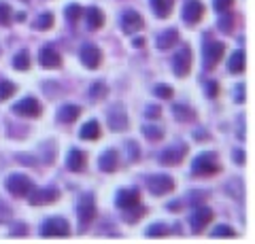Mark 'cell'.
<instances>
[{
	"instance_id": "cell-1",
	"label": "cell",
	"mask_w": 255,
	"mask_h": 244,
	"mask_svg": "<svg viewBox=\"0 0 255 244\" xmlns=\"http://www.w3.org/2000/svg\"><path fill=\"white\" fill-rule=\"evenodd\" d=\"M219 170H221L219 157H217V153H213V151L200 153L194 160V163H191V172H194L196 176H213V174H217Z\"/></svg>"
},
{
	"instance_id": "cell-2",
	"label": "cell",
	"mask_w": 255,
	"mask_h": 244,
	"mask_svg": "<svg viewBox=\"0 0 255 244\" xmlns=\"http://www.w3.org/2000/svg\"><path fill=\"white\" fill-rule=\"evenodd\" d=\"M4 189L15 198H28V193L34 189V183L26 174H9L4 180Z\"/></svg>"
},
{
	"instance_id": "cell-3",
	"label": "cell",
	"mask_w": 255,
	"mask_h": 244,
	"mask_svg": "<svg viewBox=\"0 0 255 244\" xmlns=\"http://www.w3.org/2000/svg\"><path fill=\"white\" fill-rule=\"evenodd\" d=\"M41 236L43 238H66L70 236V225L64 217H49L41 225Z\"/></svg>"
},
{
	"instance_id": "cell-4",
	"label": "cell",
	"mask_w": 255,
	"mask_h": 244,
	"mask_svg": "<svg viewBox=\"0 0 255 244\" xmlns=\"http://www.w3.org/2000/svg\"><path fill=\"white\" fill-rule=\"evenodd\" d=\"M77 212H79V223H81V230H87L94 219H96V200L92 193H83L77 202Z\"/></svg>"
},
{
	"instance_id": "cell-5",
	"label": "cell",
	"mask_w": 255,
	"mask_h": 244,
	"mask_svg": "<svg viewBox=\"0 0 255 244\" xmlns=\"http://www.w3.org/2000/svg\"><path fill=\"white\" fill-rule=\"evenodd\" d=\"M223 53H226V45L219 41H209L202 47V60H204V68L206 70H215L217 64L221 62Z\"/></svg>"
},
{
	"instance_id": "cell-6",
	"label": "cell",
	"mask_w": 255,
	"mask_h": 244,
	"mask_svg": "<svg viewBox=\"0 0 255 244\" xmlns=\"http://www.w3.org/2000/svg\"><path fill=\"white\" fill-rule=\"evenodd\" d=\"M107 121H109V128L113 132H124L128 130L130 125V119H128V113L122 102H115L113 106L109 108V115H107Z\"/></svg>"
},
{
	"instance_id": "cell-7",
	"label": "cell",
	"mask_w": 255,
	"mask_h": 244,
	"mask_svg": "<svg viewBox=\"0 0 255 244\" xmlns=\"http://www.w3.org/2000/svg\"><path fill=\"white\" fill-rule=\"evenodd\" d=\"M185 155H187V145L185 143L166 147L164 151L159 153V163H162V166H179V163L185 160Z\"/></svg>"
},
{
	"instance_id": "cell-8",
	"label": "cell",
	"mask_w": 255,
	"mask_h": 244,
	"mask_svg": "<svg viewBox=\"0 0 255 244\" xmlns=\"http://www.w3.org/2000/svg\"><path fill=\"white\" fill-rule=\"evenodd\" d=\"M13 113L19 115V117H28V119H36V117H41L43 106H41V102H38L36 98L28 96V98L19 100L17 104L13 106Z\"/></svg>"
},
{
	"instance_id": "cell-9",
	"label": "cell",
	"mask_w": 255,
	"mask_h": 244,
	"mask_svg": "<svg viewBox=\"0 0 255 244\" xmlns=\"http://www.w3.org/2000/svg\"><path fill=\"white\" fill-rule=\"evenodd\" d=\"M147 189L153 195H166L174 189V180L168 174H151L147 178Z\"/></svg>"
},
{
	"instance_id": "cell-10",
	"label": "cell",
	"mask_w": 255,
	"mask_h": 244,
	"mask_svg": "<svg viewBox=\"0 0 255 244\" xmlns=\"http://www.w3.org/2000/svg\"><path fill=\"white\" fill-rule=\"evenodd\" d=\"M213 219H215V212L211 208H196L194 210V215L189 217V225H191V230H194V234H202L206 227H209L213 223Z\"/></svg>"
},
{
	"instance_id": "cell-11",
	"label": "cell",
	"mask_w": 255,
	"mask_h": 244,
	"mask_svg": "<svg viewBox=\"0 0 255 244\" xmlns=\"http://www.w3.org/2000/svg\"><path fill=\"white\" fill-rule=\"evenodd\" d=\"M189 70H191V49H189V45H183L179 49V53L174 56L172 73L177 75L179 79H183V77L189 75Z\"/></svg>"
},
{
	"instance_id": "cell-12",
	"label": "cell",
	"mask_w": 255,
	"mask_h": 244,
	"mask_svg": "<svg viewBox=\"0 0 255 244\" xmlns=\"http://www.w3.org/2000/svg\"><path fill=\"white\" fill-rule=\"evenodd\" d=\"M79 58H81L83 66L90 68V70H96V68L102 64V51L96 45H92V43H85L81 47V51H79Z\"/></svg>"
},
{
	"instance_id": "cell-13",
	"label": "cell",
	"mask_w": 255,
	"mask_h": 244,
	"mask_svg": "<svg viewBox=\"0 0 255 244\" xmlns=\"http://www.w3.org/2000/svg\"><path fill=\"white\" fill-rule=\"evenodd\" d=\"M60 191L58 189H32L28 193V200L32 206H47V204L58 202Z\"/></svg>"
},
{
	"instance_id": "cell-14",
	"label": "cell",
	"mask_w": 255,
	"mask_h": 244,
	"mask_svg": "<svg viewBox=\"0 0 255 244\" xmlns=\"http://www.w3.org/2000/svg\"><path fill=\"white\" fill-rule=\"evenodd\" d=\"M202 17H204V4L200 0H187L185 6H183V21L189 23V26H196Z\"/></svg>"
},
{
	"instance_id": "cell-15",
	"label": "cell",
	"mask_w": 255,
	"mask_h": 244,
	"mask_svg": "<svg viewBox=\"0 0 255 244\" xmlns=\"http://www.w3.org/2000/svg\"><path fill=\"white\" fill-rule=\"evenodd\" d=\"M122 28H124L126 34H134V32H138V30L145 28V19H142L134 9H128L122 13Z\"/></svg>"
},
{
	"instance_id": "cell-16",
	"label": "cell",
	"mask_w": 255,
	"mask_h": 244,
	"mask_svg": "<svg viewBox=\"0 0 255 244\" xmlns=\"http://www.w3.org/2000/svg\"><path fill=\"white\" fill-rule=\"evenodd\" d=\"M38 64H41L43 68H60L62 66V56L58 51H55L53 45H45L41 51H38Z\"/></svg>"
},
{
	"instance_id": "cell-17",
	"label": "cell",
	"mask_w": 255,
	"mask_h": 244,
	"mask_svg": "<svg viewBox=\"0 0 255 244\" xmlns=\"http://www.w3.org/2000/svg\"><path fill=\"white\" fill-rule=\"evenodd\" d=\"M138 202H140V193H138V189H119V191H117L115 204H117V206L122 208V210L136 206Z\"/></svg>"
},
{
	"instance_id": "cell-18",
	"label": "cell",
	"mask_w": 255,
	"mask_h": 244,
	"mask_svg": "<svg viewBox=\"0 0 255 244\" xmlns=\"http://www.w3.org/2000/svg\"><path fill=\"white\" fill-rule=\"evenodd\" d=\"M87 163V155L81 151V149H70L66 155V168L70 172H83Z\"/></svg>"
},
{
	"instance_id": "cell-19",
	"label": "cell",
	"mask_w": 255,
	"mask_h": 244,
	"mask_svg": "<svg viewBox=\"0 0 255 244\" xmlns=\"http://www.w3.org/2000/svg\"><path fill=\"white\" fill-rule=\"evenodd\" d=\"M117 163H119L117 151H115V149H107V151L100 155V160H98V168L102 172H107V174H111V172L117 170Z\"/></svg>"
},
{
	"instance_id": "cell-20",
	"label": "cell",
	"mask_w": 255,
	"mask_h": 244,
	"mask_svg": "<svg viewBox=\"0 0 255 244\" xmlns=\"http://www.w3.org/2000/svg\"><path fill=\"white\" fill-rule=\"evenodd\" d=\"M79 117H81V106H77V104H64L58 111L60 123H75Z\"/></svg>"
},
{
	"instance_id": "cell-21",
	"label": "cell",
	"mask_w": 255,
	"mask_h": 244,
	"mask_svg": "<svg viewBox=\"0 0 255 244\" xmlns=\"http://www.w3.org/2000/svg\"><path fill=\"white\" fill-rule=\"evenodd\" d=\"M179 43V30L177 28H168L157 36V49H170Z\"/></svg>"
},
{
	"instance_id": "cell-22",
	"label": "cell",
	"mask_w": 255,
	"mask_h": 244,
	"mask_svg": "<svg viewBox=\"0 0 255 244\" xmlns=\"http://www.w3.org/2000/svg\"><path fill=\"white\" fill-rule=\"evenodd\" d=\"M245 66H247V62H245V53L238 49L234 51L232 56H230V62H228V70L232 75H243L245 73Z\"/></svg>"
},
{
	"instance_id": "cell-23",
	"label": "cell",
	"mask_w": 255,
	"mask_h": 244,
	"mask_svg": "<svg viewBox=\"0 0 255 244\" xmlns=\"http://www.w3.org/2000/svg\"><path fill=\"white\" fill-rule=\"evenodd\" d=\"M172 4H174V0H151V9H153V13L157 15V17H170V13H172Z\"/></svg>"
},
{
	"instance_id": "cell-24",
	"label": "cell",
	"mask_w": 255,
	"mask_h": 244,
	"mask_svg": "<svg viewBox=\"0 0 255 244\" xmlns=\"http://www.w3.org/2000/svg\"><path fill=\"white\" fill-rule=\"evenodd\" d=\"M100 123L96 121V119H92V121H87L83 128H81V132H79V136H81L83 140H98L100 138Z\"/></svg>"
},
{
	"instance_id": "cell-25",
	"label": "cell",
	"mask_w": 255,
	"mask_h": 244,
	"mask_svg": "<svg viewBox=\"0 0 255 244\" xmlns=\"http://www.w3.org/2000/svg\"><path fill=\"white\" fill-rule=\"evenodd\" d=\"M102 26H105V13H102L98 6H92V9L87 11V28L100 30Z\"/></svg>"
},
{
	"instance_id": "cell-26",
	"label": "cell",
	"mask_w": 255,
	"mask_h": 244,
	"mask_svg": "<svg viewBox=\"0 0 255 244\" xmlns=\"http://www.w3.org/2000/svg\"><path fill=\"white\" fill-rule=\"evenodd\" d=\"M172 111H174V117H177L179 121H194L196 119V111L189 108L187 104H174Z\"/></svg>"
},
{
	"instance_id": "cell-27",
	"label": "cell",
	"mask_w": 255,
	"mask_h": 244,
	"mask_svg": "<svg viewBox=\"0 0 255 244\" xmlns=\"http://www.w3.org/2000/svg\"><path fill=\"white\" fill-rule=\"evenodd\" d=\"M124 212H126V215H124L126 223H136V221H140V219L147 215V208H142V206H138V204H136V206H132V208H126Z\"/></svg>"
},
{
	"instance_id": "cell-28",
	"label": "cell",
	"mask_w": 255,
	"mask_h": 244,
	"mask_svg": "<svg viewBox=\"0 0 255 244\" xmlns=\"http://www.w3.org/2000/svg\"><path fill=\"white\" fill-rule=\"evenodd\" d=\"M142 136H145L147 140H151V143H157V140H162L164 138V130L159 128V125H142Z\"/></svg>"
},
{
	"instance_id": "cell-29",
	"label": "cell",
	"mask_w": 255,
	"mask_h": 244,
	"mask_svg": "<svg viewBox=\"0 0 255 244\" xmlns=\"http://www.w3.org/2000/svg\"><path fill=\"white\" fill-rule=\"evenodd\" d=\"M13 68H15V70H21V73L30 68V53H28L26 49H21V51L15 53V58H13Z\"/></svg>"
},
{
	"instance_id": "cell-30",
	"label": "cell",
	"mask_w": 255,
	"mask_h": 244,
	"mask_svg": "<svg viewBox=\"0 0 255 244\" xmlns=\"http://www.w3.org/2000/svg\"><path fill=\"white\" fill-rule=\"evenodd\" d=\"M217 28L221 30L223 34H230V32L234 30V15L228 13V11H223L221 17H219V21H217Z\"/></svg>"
},
{
	"instance_id": "cell-31",
	"label": "cell",
	"mask_w": 255,
	"mask_h": 244,
	"mask_svg": "<svg viewBox=\"0 0 255 244\" xmlns=\"http://www.w3.org/2000/svg\"><path fill=\"white\" fill-rule=\"evenodd\" d=\"M53 15L51 13H41L36 17V21H34V30H41V32H45V30H51L53 28Z\"/></svg>"
},
{
	"instance_id": "cell-32",
	"label": "cell",
	"mask_w": 255,
	"mask_h": 244,
	"mask_svg": "<svg viewBox=\"0 0 255 244\" xmlns=\"http://www.w3.org/2000/svg\"><path fill=\"white\" fill-rule=\"evenodd\" d=\"M15 91H17V85L15 83L6 81V79L0 81V102H4V100H9L11 96H15Z\"/></svg>"
},
{
	"instance_id": "cell-33",
	"label": "cell",
	"mask_w": 255,
	"mask_h": 244,
	"mask_svg": "<svg viewBox=\"0 0 255 244\" xmlns=\"http://www.w3.org/2000/svg\"><path fill=\"white\" fill-rule=\"evenodd\" d=\"M64 15H66V19H68V23H75L81 19V15H83V6L81 4H68L66 6V11H64Z\"/></svg>"
},
{
	"instance_id": "cell-34",
	"label": "cell",
	"mask_w": 255,
	"mask_h": 244,
	"mask_svg": "<svg viewBox=\"0 0 255 244\" xmlns=\"http://www.w3.org/2000/svg\"><path fill=\"white\" fill-rule=\"evenodd\" d=\"M149 238H162V236H168V225H164V223H153V225H149L147 227V232H145Z\"/></svg>"
},
{
	"instance_id": "cell-35",
	"label": "cell",
	"mask_w": 255,
	"mask_h": 244,
	"mask_svg": "<svg viewBox=\"0 0 255 244\" xmlns=\"http://www.w3.org/2000/svg\"><path fill=\"white\" fill-rule=\"evenodd\" d=\"M109 93V87L102 81H96L92 87H90V96H92V100H102Z\"/></svg>"
},
{
	"instance_id": "cell-36",
	"label": "cell",
	"mask_w": 255,
	"mask_h": 244,
	"mask_svg": "<svg viewBox=\"0 0 255 244\" xmlns=\"http://www.w3.org/2000/svg\"><path fill=\"white\" fill-rule=\"evenodd\" d=\"M211 236H215V238H234L236 232L230 225H217V227H213Z\"/></svg>"
},
{
	"instance_id": "cell-37",
	"label": "cell",
	"mask_w": 255,
	"mask_h": 244,
	"mask_svg": "<svg viewBox=\"0 0 255 244\" xmlns=\"http://www.w3.org/2000/svg\"><path fill=\"white\" fill-rule=\"evenodd\" d=\"M11 15H13V9L9 6V2H2V0H0V26H9Z\"/></svg>"
},
{
	"instance_id": "cell-38",
	"label": "cell",
	"mask_w": 255,
	"mask_h": 244,
	"mask_svg": "<svg viewBox=\"0 0 255 244\" xmlns=\"http://www.w3.org/2000/svg\"><path fill=\"white\" fill-rule=\"evenodd\" d=\"M226 189H228V191H234V198H236V200L243 198V183H241V178L230 180V183L226 185Z\"/></svg>"
},
{
	"instance_id": "cell-39",
	"label": "cell",
	"mask_w": 255,
	"mask_h": 244,
	"mask_svg": "<svg viewBox=\"0 0 255 244\" xmlns=\"http://www.w3.org/2000/svg\"><path fill=\"white\" fill-rule=\"evenodd\" d=\"M155 96L162 98V100H170L174 96V91H172L170 85H157V87H155Z\"/></svg>"
},
{
	"instance_id": "cell-40",
	"label": "cell",
	"mask_w": 255,
	"mask_h": 244,
	"mask_svg": "<svg viewBox=\"0 0 255 244\" xmlns=\"http://www.w3.org/2000/svg\"><path fill=\"white\" fill-rule=\"evenodd\" d=\"M234 4V0H213V9L217 13H223V11H230Z\"/></svg>"
},
{
	"instance_id": "cell-41",
	"label": "cell",
	"mask_w": 255,
	"mask_h": 244,
	"mask_svg": "<svg viewBox=\"0 0 255 244\" xmlns=\"http://www.w3.org/2000/svg\"><path fill=\"white\" fill-rule=\"evenodd\" d=\"M11 215H13V210L9 208V204H4L2 200H0V223H9Z\"/></svg>"
},
{
	"instance_id": "cell-42",
	"label": "cell",
	"mask_w": 255,
	"mask_h": 244,
	"mask_svg": "<svg viewBox=\"0 0 255 244\" xmlns=\"http://www.w3.org/2000/svg\"><path fill=\"white\" fill-rule=\"evenodd\" d=\"M142 115H145L147 119H157V117L162 115V108L155 106V104H147V106H145V111H142Z\"/></svg>"
},
{
	"instance_id": "cell-43",
	"label": "cell",
	"mask_w": 255,
	"mask_h": 244,
	"mask_svg": "<svg viewBox=\"0 0 255 244\" xmlns=\"http://www.w3.org/2000/svg\"><path fill=\"white\" fill-rule=\"evenodd\" d=\"M126 151H130V153H132L130 157H128V160H130V162H134V160H138V145H136V143H134V140H130V143H128V145H126Z\"/></svg>"
},
{
	"instance_id": "cell-44",
	"label": "cell",
	"mask_w": 255,
	"mask_h": 244,
	"mask_svg": "<svg viewBox=\"0 0 255 244\" xmlns=\"http://www.w3.org/2000/svg\"><path fill=\"white\" fill-rule=\"evenodd\" d=\"M217 93H219V85H217V83H215V81H209V83H206V96H209V98H215Z\"/></svg>"
},
{
	"instance_id": "cell-45",
	"label": "cell",
	"mask_w": 255,
	"mask_h": 244,
	"mask_svg": "<svg viewBox=\"0 0 255 244\" xmlns=\"http://www.w3.org/2000/svg\"><path fill=\"white\" fill-rule=\"evenodd\" d=\"M13 236H28V225L26 223H17L13 227V232H11Z\"/></svg>"
},
{
	"instance_id": "cell-46",
	"label": "cell",
	"mask_w": 255,
	"mask_h": 244,
	"mask_svg": "<svg viewBox=\"0 0 255 244\" xmlns=\"http://www.w3.org/2000/svg\"><path fill=\"white\" fill-rule=\"evenodd\" d=\"M234 100L238 102V104H243V102H245V85L243 83L236 85V96H234Z\"/></svg>"
},
{
	"instance_id": "cell-47",
	"label": "cell",
	"mask_w": 255,
	"mask_h": 244,
	"mask_svg": "<svg viewBox=\"0 0 255 244\" xmlns=\"http://www.w3.org/2000/svg\"><path fill=\"white\" fill-rule=\"evenodd\" d=\"M234 160H236V163H245V153L241 151V149L234 151Z\"/></svg>"
},
{
	"instance_id": "cell-48",
	"label": "cell",
	"mask_w": 255,
	"mask_h": 244,
	"mask_svg": "<svg viewBox=\"0 0 255 244\" xmlns=\"http://www.w3.org/2000/svg\"><path fill=\"white\" fill-rule=\"evenodd\" d=\"M132 45L136 47V49H140V47H145V45H147V41H145L142 36H136V38H134V43H132Z\"/></svg>"
},
{
	"instance_id": "cell-49",
	"label": "cell",
	"mask_w": 255,
	"mask_h": 244,
	"mask_svg": "<svg viewBox=\"0 0 255 244\" xmlns=\"http://www.w3.org/2000/svg\"><path fill=\"white\" fill-rule=\"evenodd\" d=\"M168 208H170V210H181V202H172V204H168Z\"/></svg>"
}]
</instances>
